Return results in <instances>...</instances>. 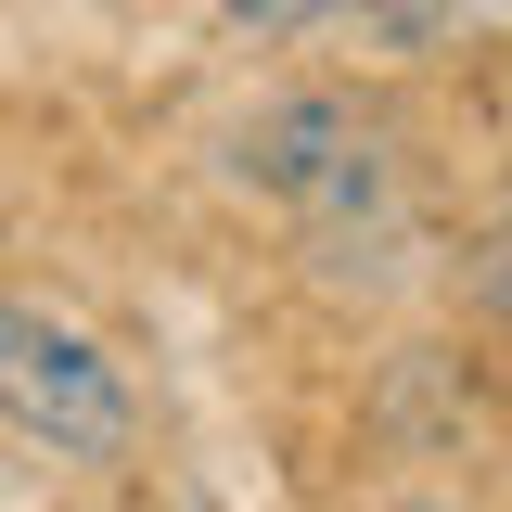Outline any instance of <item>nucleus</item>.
Segmentation results:
<instances>
[{"label": "nucleus", "mask_w": 512, "mask_h": 512, "mask_svg": "<svg viewBox=\"0 0 512 512\" xmlns=\"http://www.w3.org/2000/svg\"><path fill=\"white\" fill-rule=\"evenodd\" d=\"M244 180L269 205H295V231L320 244V269H359V244H397V141L384 116H359L346 90H295L244 128Z\"/></svg>", "instance_id": "1"}, {"label": "nucleus", "mask_w": 512, "mask_h": 512, "mask_svg": "<svg viewBox=\"0 0 512 512\" xmlns=\"http://www.w3.org/2000/svg\"><path fill=\"white\" fill-rule=\"evenodd\" d=\"M0 423L39 436L52 461H128V448H141V397H128V372L77 320L0 295Z\"/></svg>", "instance_id": "2"}, {"label": "nucleus", "mask_w": 512, "mask_h": 512, "mask_svg": "<svg viewBox=\"0 0 512 512\" xmlns=\"http://www.w3.org/2000/svg\"><path fill=\"white\" fill-rule=\"evenodd\" d=\"M461 295H474V308H487V320L512 333V218H500V231H487L474 256H461Z\"/></svg>", "instance_id": "3"}, {"label": "nucleus", "mask_w": 512, "mask_h": 512, "mask_svg": "<svg viewBox=\"0 0 512 512\" xmlns=\"http://www.w3.org/2000/svg\"><path fill=\"white\" fill-rule=\"evenodd\" d=\"M231 26H256V39H308V26H333V13H359V0H218Z\"/></svg>", "instance_id": "4"}, {"label": "nucleus", "mask_w": 512, "mask_h": 512, "mask_svg": "<svg viewBox=\"0 0 512 512\" xmlns=\"http://www.w3.org/2000/svg\"><path fill=\"white\" fill-rule=\"evenodd\" d=\"M384 512H448V500H384Z\"/></svg>", "instance_id": "5"}]
</instances>
